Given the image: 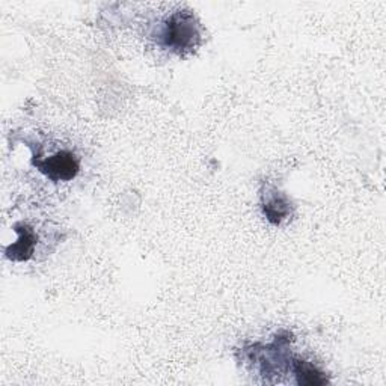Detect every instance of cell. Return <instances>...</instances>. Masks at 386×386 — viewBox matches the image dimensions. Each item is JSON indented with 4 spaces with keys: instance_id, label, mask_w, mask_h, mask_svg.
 <instances>
[{
    "instance_id": "cell-2",
    "label": "cell",
    "mask_w": 386,
    "mask_h": 386,
    "mask_svg": "<svg viewBox=\"0 0 386 386\" xmlns=\"http://www.w3.org/2000/svg\"><path fill=\"white\" fill-rule=\"evenodd\" d=\"M198 38L196 29L193 26L192 17L189 15H175L167 23L165 39L166 44L174 48H186L193 44Z\"/></svg>"
},
{
    "instance_id": "cell-1",
    "label": "cell",
    "mask_w": 386,
    "mask_h": 386,
    "mask_svg": "<svg viewBox=\"0 0 386 386\" xmlns=\"http://www.w3.org/2000/svg\"><path fill=\"white\" fill-rule=\"evenodd\" d=\"M36 165L48 178H52L55 181L71 180L78 171L77 158L68 151L56 153L44 158L43 162H38Z\"/></svg>"
},
{
    "instance_id": "cell-5",
    "label": "cell",
    "mask_w": 386,
    "mask_h": 386,
    "mask_svg": "<svg viewBox=\"0 0 386 386\" xmlns=\"http://www.w3.org/2000/svg\"><path fill=\"white\" fill-rule=\"evenodd\" d=\"M18 233H20V239L13 246L11 256L15 260H26V259H29V256H31V254L34 251L35 235L31 230H27V228L18 230Z\"/></svg>"
},
{
    "instance_id": "cell-4",
    "label": "cell",
    "mask_w": 386,
    "mask_h": 386,
    "mask_svg": "<svg viewBox=\"0 0 386 386\" xmlns=\"http://www.w3.org/2000/svg\"><path fill=\"white\" fill-rule=\"evenodd\" d=\"M294 374L301 385H322L328 382L320 370H317L312 364L306 361L294 362Z\"/></svg>"
},
{
    "instance_id": "cell-3",
    "label": "cell",
    "mask_w": 386,
    "mask_h": 386,
    "mask_svg": "<svg viewBox=\"0 0 386 386\" xmlns=\"http://www.w3.org/2000/svg\"><path fill=\"white\" fill-rule=\"evenodd\" d=\"M264 213L269 217V221L280 223L290 213V205L280 192L272 191L264 198Z\"/></svg>"
}]
</instances>
